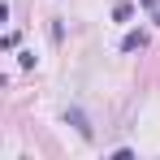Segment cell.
I'll list each match as a JSON object with an SVG mask.
<instances>
[{"label":"cell","instance_id":"cell-1","mask_svg":"<svg viewBox=\"0 0 160 160\" xmlns=\"http://www.w3.org/2000/svg\"><path fill=\"white\" fill-rule=\"evenodd\" d=\"M65 121H69L82 138H91V121H87V112H82V108H69V112H65Z\"/></svg>","mask_w":160,"mask_h":160},{"label":"cell","instance_id":"cell-2","mask_svg":"<svg viewBox=\"0 0 160 160\" xmlns=\"http://www.w3.org/2000/svg\"><path fill=\"white\" fill-rule=\"evenodd\" d=\"M143 48H147V30H130L121 39V52H143Z\"/></svg>","mask_w":160,"mask_h":160},{"label":"cell","instance_id":"cell-3","mask_svg":"<svg viewBox=\"0 0 160 160\" xmlns=\"http://www.w3.org/2000/svg\"><path fill=\"white\" fill-rule=\"evenodd\" d=\"M134 18V4L130 0H117V4H112V22H130Z\"/></svg>","mask_w":160,"mask_h":160},{"label":"cell","instance_id":"cell-4","mask_svg":"<svg viewBox=\"0 0 160 160\" xmlns=\"http://www.w3.org/2000/svg\"><path fill=\"white\" fill-rule=\"evenodd\" d=\"M156 4H160V0H143V9H147V13H156Z\"/></svg>","mask_w":160,"mask_h":160}]
</instances>
